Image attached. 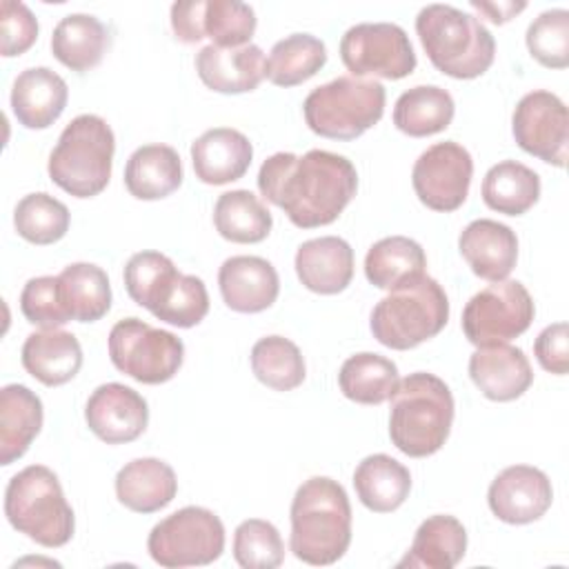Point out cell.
<instances>
[{"label": "cell", "mask_w": 569, "mask_h": 569, "mask_svg": "<svg viewBox=\"0 0 569 569\" xmlns=\"http://www.w3.org/2000/svg\"><path fill=\"white\" fill-rule=\"evenodd\" d=\"M260 193L300 229L331 224L351 202L358 173L351 160L325 149L305 156L278 151L258 171Z\"/></svg>", "instance_id": "1"}, {"label": "cell", "mask_w": 569, "mask_h": 569, "mask_svg": "<svg viewBox=\"0 0 569 569\" xmlns=\"http://www.w3.org/2000/svg\"><path fill=\"white\" fill-rule=\"evenodd\" d=\"M293 556L307 565L338 562L351 545V505L345 487L327 476L305 480L291 500Z\"/></svg>", "instance_id": "2"}, {"label": "cell", "mask_w": 569, "mask_h": 569, "mask_svg": "<svg viewBox=\"0 0 569 569\" xmlns=\"http://www.w3.org/2000/svg\"><path fill=\"white\" fill-rule=\"evenodd\" d=\"M389 400V438L398 451L409 458H427L447 442L456 407L442 378L427 371L409 373Z\"/></svg>", "instance_id": "3"}, {"label": "cell", "mask_w": 569, "mask_h": 569, "mask_svg": "<svg viewBox=\"0 0 569 569\" xmlns=\"http://www.w3.org/2000/svg\"><path fill=\"white\" fill-rule=\"evenodd\" d=\"M416 33L431 64L449 78L471 80L493 64V36L476 16L458 7H422L416 16Z\"/></svg>", "instance_id": "4"}, {"label": "cell", "mask_w": 569, "mask_h": 569, "mask_svg": "<svg viewBox=\"0 0 569 569\" xmlns=\"http://www.w3.org/2000/svg\"><path fill=\"white\" fill-rule=\"evenodd\" d=\"M113 129L96 113L76 116L49 156V178L73 198H93L111 180Z\"/></svg>", "instance_id": "5"}, {"label": "cell", "mask_w": 569, "mask_h": 569, "mask_svg": "<svg viewBox=\"0 0 569 569\" xmlns=\"http://www.w3.org/2000/svg\"><path fill=\"white\" fill-rule=\"evenodd\" d=\"M4 516L16 531L49 549L67 545L76 529L60 480L44 465H29L9 480Z\"/></svg>", "instance_id": "6"}, {"label": "cell", "mask_w": 569, "mask_h": 569, "mask_svg": "<svg viewBox=\"0 0 569 569\" xmlns=\"http://www.w3.org/2000/svg\"><path fill=\"white\" fill-rule=\"evenodd\" d=\"M449 320V298L431 276L422 273L391 289L371 311L373 338L396 351L413 349L438 336Z\"/></svg>", "instance_id": "7"}, {"label": "cell", "mask_w": 569, "mask_h": 569, "mask_svg": "<svg viewBox=\"0 0 569 569\" xmlns=\"http://www.w3.org/2000/svg\"><path fill=\"white\" fill-rule=\"evenodd\" d=\"M385 87L373 78L338 76L302 102L307 127L331 140H356L385 113Z\"/></svg>", "instance_id": "8"}, {"label": "cell", "mask_w": 569, "mask_h": 569, "mask_svg": "<svg viewBox=\"0 0 569 569\" xmlns=\"http://www.w3.org/2000/svg\"><path fill=\"white\" fill-rule=\"evenodd\" d=\"M147 551L167 569L211 565L224 551V525L211 509L182 507L153 525Z\"/></svg>", "instance_id": "9"}, {"label": "cell", "mask_w": 569, "mask_h": 569, "mask_svg": "<svg viewBox=\"0 0 569 569\" xmlns=\"http://www.w3.org/2000/svg\"><path fill=\"white\" fill-rule=\"evenodd\" d=\"M113 367L142 385L171 380L184 360L182 340L140 318H122L109 331Z\"/></svg>", "instance_id": "10"}, {"label": "cell", "mask_w": 569, "mask_h": 569, "mask_svg": "<svg viewBox=\"0 0 569 569\" xmlns=\"http://www.w3.org/2000/svg\"><path fill=\"white\" fill-rule=\"evenodd\" d=\"M533 316L536 307L527 287L518 280H498L465 305L462 331L476 347L500 345L525 333Z\"/></svg>", "instance_id": "11"}, {"label": "cell", "mask_w": 569, "mask_h": 569, "mask_svg": "<svg viewBox=\"0 0 569 569\" xmlns=\"http://www.w3.org/2000/svg\"><path fill=\"white\" fill-rule=\"evenodd\" d=\"M340 58L356 78L400 80L416 69V51L407 31L393 22H360L345 31Z\"/></svg>", "instance_id": "12"}, {"label": "cell", "mask_w": 569, "mask_h": 569, "mask_svg": "<svg viewBox=\"0 0 569 569\" xmlns=\"http://www.w3.org/2000/svg\"><path fill=\"white\" fill-rule=\"evenodd\" d=\"M256 11L238 0H178L171 4V29L184 44L211 38L213 47H244L256 33Z\"/></svg>", "instance_id": "13"}, {"label": "cell", "mask_w": 569, "mask_h": 569, "mask_svg": "<svg viewBox=\"0 0 569 569\" xmlns=\"http://www.w3.org/2000/svg\"><path fill=\"white\" fill-rule=\"evenodd\" d=\"M473 176L471 153L453 142H436L425 149L411 169V182L418 200L433 211H456L469 196Z\"/></svg>", "instance_id": "14"}, {"label": "cell", "mask_w": 569, "mask_h": 569, "mask_svg": "<svg viewBox=\"0 0 569 569\" xmlns=\"http://www.w3.org/2000/svg\"><path fill=\"white\" fill-rule=\"evenodd\" d=\"M518 147L542 162L565 167L569 153V113L565 102L545 89L525 93L511 116Z\"/></svg>", "instance_id": "15"}, {"label": "cell", "mask_w": 569, "mask_h": 569, "mask_svg": "<svg viewBox=\"0 0 569 569\" xmlns=\"http://www.w3.org/2000/svg\"><path fill=\"white\" fill-rule=\"evenodd\" d=\"M491 513L507 525H529L547 513L553 502L551 480L531 465H511L489 485Z\"/></svg>", "instance_id": "16"}, {"label": "cell", "mask_w": 569, "mask_h": 569, "mask_svg": "<svg viewBox=\"0 0 569 569\" xmlns=\"http://www.w3.org/2000/svg\"><path fill=\"white\" fill-rule=\"evenodd\" d=\"M89 429L107 445L131 442L149 425L147 400L131 387L107 382L93 389L84 405Z\"/></svg>", "instance_id": "17"}, {"label": "cell", "mask_w": 569, "mask_h": 569, "mask_svg": "<svg viewBox=\"0 0 569 569\" xmlns=\"http://www.w3.org/2000/svg\"><path fill=\"white\" fill-rule=\"evenodd\" d=\"M469 376L480 393L493 402L516 400L533 382L529 358L520 347L507 342L478 347L469 358Z\"/></svg>", "instance_id": "18"}, {"label": "cell", "mask_w": 569, "mask_h": 569, "mask_svg": "<svg viewBox=\"0 0 569 569\" xmlns=\"http://www.w3.org/2000/svg\"><path fill=\"white\" fill-rule=\"evenodd\" d=\"M218 287L229 309L258 313L276 302L280 278L276 267L260 256H231L220 264Z\"/></svg>", "instance_id": "19"}, {"label": "cell", "mask_w": 569, "mask_h": 569, "mask_svg": "<svg viewBox=\"0 0 569 569\" xmlns=\"http://www.w3.org/2000/svg\"><path fill=\"white\" fill-rule=\"evenodd\" d=\"M458 249L471 271L489 282L505 280L518 260L516 231L491 218L469 222L458 238Z\"/></svg>", "instance_id": "20"}, {"label": "cell", "mask_w": 569, "mask_h": 569, "mask_svg": "<svg viewBox=\"0 0 569 569\" xmlns=\"http://www.w3.org/2000/svg\"><path fill=\"white\" fill-rule=\"evenodd\" d=\"M253 160L249 138L231 127L207 129L191 142L196 178L204 184H227L240 180Z\"/></svg>", "instance_id": "21"}, {"label": "cell", "mask_w": 569, "mask_h": 569, "mask_svg": "<svg viewBox=\"0 0 569 569\" xmlns=\"http://www.w3.org/2000/svg\"><path fill=\"white\" fill-rule=\"evenodd\" d=\"M69 87L62 76L49 67H29L20 71L11 87V111L27 129H47L64 111Z\"/></svg>", "instance_id": "22"}, {"label": "cell", "mask_w": 569, "mask_h": 569, "mask_svg": "<svg viewBox=\"0 0 569 569\" xmlns=\"http://www.w3.org/2000/svg\"><path fill=\"white\" fill-rule=\"evenodd\" d=\"M296 273L313 293H340L353 278V249L338 236L305 240L296 251Z\"/></svg>", "instance_id": "23"}, {"label": "cell", "mask_w": 569, "mask_h": 569, "mask_svg": "<svg viewBox=\"0 0 569 569\" xmlns=\"http://www.w3.org/2000/svg\"><path fill=\"white\" fill-rule=\"evenodd\" d=\"M264 53L258 44L222 49L207 44L196 53V71L200 80L218 93L253 91L264 78Z\"/></svg>", "instance_id": "24"}, {"label": "cell", "mask_w": 569, "mask_h": 569, "mask_svg": "<svg viewBox=\"0 0 569 569\" xmlns=\"http://www.w3.org/2000/svg\"><path fill=\"white\" fill-rule=\"evenodd\" d=\"M22 367L47 387L64 385L82 367V347L71 331L40 329L22 345Z\"/></svg>", "instance_id": "25"}, {"label": "cell", "mask_w": 569, "mask_h": 569, "mask_svg": "<svg viewBox=\"0 0 569 569\" xmlns=\"http://www.w3.org/2000/svg\"><path fill=\"white\" fill-rule=\"evenodd\" d=\"M176 493V471L160 458H136L116 473V496L136 513L160 511Z\"/></svg>", "instance_id": "26"}, {"label": "cell", "mask_w": 569, "mask_h": 569, "mask_svg": "<svg viewBox=\"0 0 569 569\" xmlns=\"http://www.w3.org/2000/svg\"><path fill=\"white\" fill-rule=\"evenodd\" d=\"M467 553V531L462 522L449 513H436L420 522L413 542L398 569H451Z\"/></svg>", "instance_id": "27"}, {"label": "cell", "mask_w": 569, "mask_h": 569, "mask_svg": "<svg viewBox=\"0 0 569 569\" xmlns=\"http://www.w3.org/2000/svg\"><path fill=\"white\" fill-rule=\"evenodd\" d=\"M44 420L42 400L24 385L0 389V465L22 458L40 433Z\"/></svg>", "instance_id": "28"}, {"label": "cell", "mask_w": 569, "mask_h": 569, "mask_svg": "<svg viewBox=\"0 0 569 569\" xmlns=\"http://www.w3.org/2000/svg\"><path fill=\"white\" fill-rule=\"evenodd\" d=\"M182 184V162L169 144H142L124 164V187L138 200H160Z\"/></svg>", "instance_id": "29"}, {"label": "cell", "mask_w": 569, "mask_h": 569, "mask_svg": "<svg viewBox=\"0 0 569 569\" xmlns=\"http://www.w3.org/2000/svg\"><path fill=\"white\" fill-rule=\"evenodd\" d=\"M353 489L360 502L376 513L396 511L411 491L409 469L387 453H373L358 462Z\"/></svg>", "instance_id": "30"}, {"label": "cell", "mask_w": 569, "mask_h": 569, "mask_svg": "<svg viewBox=\"0 0 569 569\" xmlns=\"http://www.w3.org/2000/svg\"><path fill=\"white\" fill-rule=\"evenodd\" d=\"M107 44V27L89 13L64 16L51 36V53L56 60L78 73L98 67Z\"/></svg>", "instance_id": "31"}, {"label": "cell", "mask_w": 569, "mask_h": 569, "mask_svg": "<svg viewBox=\"0 0 569 569\" xmlns=\"http://www.w3.org/2000/svg\"><path fill=\"white\" fill-rule=\"evenodd\" d=\"M60 300L69 320L96 322L111 309L107 271L91 262H71L58 273Z\"/></svg>", "instance_id": "32"}, {"label": "cell", "mask_w": 569, "mask_h": 569, "mask_svg": "<svg viewBox=\"0 0 569 569\" xmlns=\"http://www.w3.org/2000/svg\"><path fill=\"white\" fill-rule=\"evenodd\" d=\"M456 113L453 98L438 84H418L400 93L393 107V124L411 136L425 138L445 131Z\"/></svg>", "instance_id": "33"}, {"label": "cell", "mask_w": 569, "mask_h": 569, "mask_svg": "<svg viewBox=\"0 0 569 569\" xmlns=\"http://www.w3.org/2000/svg\"><path fill=\"white\" fill-rule=\"evenodd\" d=\"M425 249L407 236H389L373 242L365 256V276L378 289H396L425 273Z\"/></svg>", "instance_id": "34"}, {"label": "cell", "mask_w": 569, "mask_h": 569, "mask_svg": "<svg viewBox=\"0 0 569 569\" xmlns=\"http://www.w3.org/2000/svg\"><path fill=\"white\" fill-rule=\"evenodd\" d=\"M158 320L189 329L204 320L209 311V293L204 282L198 276L180 273L173 269L153 291L149 302L144 305Z\"/></svg>", "instance_id": "35"}, {"label": "cell", "mask_w": 569, "mask_h": 569, "mask_svg": "<svg viewBox=\"0 0 569 569\" xmlns=\"http://www.w3.org/2000/svg\"><path fill=\"white\" fill-rule=\"evenodd\" d=\"M538 198L540 176L518 160H502L485 173L482 200L498 213L522 216L538 202Z\"/></svg>", "instance_id": "36"}, {"label": "cell", "mask_w": 569, "mask_h": 569, "mask_svg": "<svg viewBox=\"0 0 569 569\" xmlns=\"http://www.w3.org/2000/svg\"><path fill=\"white\" fill-rule=\"evenodd\" d=\"M213 224L224 240L238 244H253L262 242L269 236L273 218L256 193H251L249 189H233L220 193V198L216 200Z\"/></svg>", "instance_id": "37"}, {"label": "cell", "mask_w": 569, "mask_h": 569, "mask_svg": "<svg viewBox=\"0 0 569 569\" xmlns=\"http://www.w3.org/2000/svg\"><path fill=\"white\" fill-rule=\"evenodd\" d=\"M398 382V367L371 351L349 356L338 371L342 396L358 405H382L393 396Z\"/></svg>", "instance_id": "38"}, {"label": "cell", "mask_w": 569, "mask_h": 569, "mask_svg": "<svg viewBox=\"0 0 569 569\" xmlns=\"http://www.w3.org/2000/svg\"><path fill=\"white\" fill-rule=\"evenodd\" d=\"M327 62V47L311 33H291L278 40L267 58L264 78L278 87H296L313 78Z\"/></svg>", "instance_id": "39"}, {"label": "cell", "mask_w": 569, "mask_h": 569, "mask_svg": "<svg viewBox=\"0 0 569 569\" xmlns=\"http://www.w3.org/2000/svg\"><path fill=\"white\" fill-rule=\"evenodd\" d=\"M253 376L276 391H291L307 376L305 358L296 342L284 336H264L251 347Z\"/></svg>", "instance_id": "40"}, {"label": "cell", "mask_w": 569, "mask_h": 569, "mask_svg": "<svg viewBox=\"0 0 569 569\" xmlns=\"http://www.w3.org/2000/svg\"><path fill=\"white\" fill-rule=\"evenodd\" d=\"M69 209L58 198L38 191L24 196L13 211V224L20 238L31 244H53L69 231Z\"/></svg>", "instance_id": "41"}, {"label": "cell", "mask_w": 569, "mask_h": 569, "mask_svg": "<svg viewBox=\"0 0 569 569\" xmlns=\"http://www.w3.org/2000/svg\"><path fill=\"white\" fill-rule=\"evenodd\" d=\"M233 558L244 569H276L284 560L280 531L260 518L242 520L233 533Z\"/></svg>", "instance_id": "42"}, {"label": "cell", "mask_w": 569, "mask_h": 569, "mask_svg": "<svg viewBox=\"0 0 569 569\" xmlns=\"http://www.w3.org/2000/svg\"><path fill=\"white\" fill-rule=\"evenodd\" d=\"M533 60L549 69H565L569 64V11L547 9L531 20L525 36Z\"/></svg>", "instance_id": "43"}, {"label": "cell", "mask_w": 569, "mask_h": 569, "mask_svg": "<svg viewBox=\"0 0 569 569\" xmlns=\"http://www.w3.org/2000/svg\"><path fill=\"white\" fill-rule=\"evenodd\" d=\"M22 316L42 329H60L69 322L64 305L60 300L58 276H38L27 280L20 291Z\"/></svg>", "instance_id": "44"}, {"label": "cell", "mask_w": 569, "mask_h": 569, "mask_svg": "<svg viewBox=\"0 0 569 569\" xmlns=\"http://www.w3.org/2000/svg\"><path fill=\"white\" fill-rule=\"evenodd\" d=\"M176 269L173 260L160 251H138L124 264V287L129 298L144 307L158 284Z\"/></svg>", "instance_id": "45"}, {"label": "cell", "mask_w": 569, "mask_h": 569, "mask_svg": "<svg viewBox=\"0 0 569 569\" xmlns=\"http://www.w3.org/2000/svg\"><path fill=\"white\" fill-rule=\"evenodd\" d=\"M38 38V20L24 2H0V51L4 58L24 53Z\"/></svg>", "instance_id": "46"}, {"label": "cell", "mask_w": 569, "mask_h": 569, "mask_svg": "<svg viewBox=\"0 0 569 569\" xmlns=\"http://www.w3.org/2000/svg\"><path fill=\"white\" fill-rule=\"evenodd\" d=\"M533 353L540 362V367L549 373L565 376L569 369V329L567 322H553L545 327L536 342Z\"/></svg>", "instance_id": "47"}, {"label": "cell", "mask_w": 569, "mask_h": 569, "mask_svg": "<svg viewBox=\"0 0 569 569\" xmlns=\"http://www.w3.org/2000/svg\"><path fill=\"white\" fill-rule=\"evenodd\" d=\"M471 7L480 13L487 16V20L496 22V24H505L507 20H511L516 13H520L527 4L525 2H478V0H471Z\"/></svg>", "instance_id": "48"}]
</instances>
